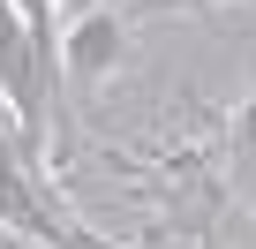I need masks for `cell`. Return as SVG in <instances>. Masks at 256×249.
Returning <instances> with one entry per match:
<instances>
[{"label":"cell","mask_w":256,"mask_h":249,"mask_svg":"<svg viewBox=\"0 0 256 249\" xmlns=\"http://www.w3.org/2000/svg\"><path fill=\"white\" fill-rule=\"evenodd\" d=\"M0 226L23 234V241H38V249H120V241H98L90 226H76L60 211V196L46 189V174H30L16 159V121H8V106H0Z\"/></svg>","instance_id":"obj_1"},{"label":"cell","mask_w":256,"mask_h":249,"mask_svg":"<svg viewBox=\"0 0 256 249\" xmlns=\"http://www.w3.org/2000/svg\"><path fill=\"white\" fill-rule=\"evenodd\" d=\"M8 8H16V23H23V38L53 61L60 53V38H53V0H8Z\"/></svg>","instance_id":"obj_3"},{"label":"cell","mask_w":256,"mask_h":249,"mask_svg":"<svg viewBox=\"0 0 256 249\" xmlns=\"http://www.w3.org/2000/svg\"><path fill=\"white\" fill-rule=\"evenodd\" d=\"M166 8H196V0H166Z\"/></svg>","instance_id":"obj_5"},{"label":"cell","mask_w":256,"mask_h":249,"mask_svg":"<svg viewBox=\"0 0 256 249\" xmlns=\"http://www.w3.org/2000/svg\"><path fill=\"white\" fill-rule=\"evenodd\" d=\"M0 249H38V241H23V234H8V226H0Z\"/></svg>","instance_id":"obj_4"},{"label":"cell","mask_w":256,"mask_h":249,"mask_svg":"<svg viewBox=\"0 0 256 249\" xmlns=\"http://www.w3.org/2000/svg\"><path fill=\"white\" fill-rule=\"evenodd\" d=\"M120 46H128V23H120V8H90V16H76V23L60 31V76H68V83L90 98V91L113 76Z\"/></svg>","instance_id":"obj_2"}]
</instances>
